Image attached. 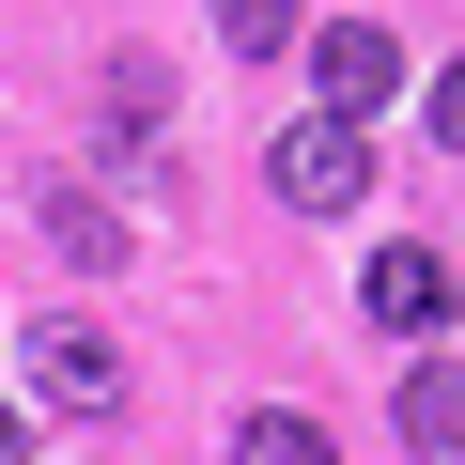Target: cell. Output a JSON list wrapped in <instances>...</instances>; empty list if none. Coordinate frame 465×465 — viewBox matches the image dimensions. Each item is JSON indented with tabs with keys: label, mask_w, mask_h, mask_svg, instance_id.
<instances>
[{
	"label": "cell",
	"mask_w": 465,
	"mask_h": 465,
	"mask_svg": "<svg viewBox=\"0 0 465 465\" xmlns=\"http://www.w3.org/2000/svg\"><path fill=\"white\" fill-rule=\"evenodd\" d=\"M47 232H63L78 264H109V249H124V232H109V202H78V186H47Z\"/></svg>",
	"instance_id": "cell-8"
},
{
	"label": "cell",
	"mask_w": 465,
	"mask_h": 465,
	"mask_svg": "<svg viewBox=\"0 0 465 465\" xmlns=\"http://www.w3.org/2000/svg\"><path fill=\"white\" fill-rule=\"evenodd\" d=\"M311 94H326V124H372V109L403 94V47H388L372 16H326V32H311Z\"/></svg>",
	"instance_id": "cell-2"
},
{
	"label": "cell",
	"mask_w": 465,
	"mask_h": 465,
	"mask_svg": "<svg viewBox=\"0 0 465 465\" xmlns=\"http://www.w3.org/2000/svg\"><path fill=\"white\" fill-rule=\"evenodd\" d=\"M434 140L465 155V63H434Z\"/></svg>",
	"instance_id": "cell-9"
},
{
	"label": "cell",
	"mask_w": 465,
	"mask_h": 465,
	"mask_svg": "<svg viewBox=\"0 0 465 465\" xmlns=\"http://www.w3.org/2000/svg\"><path fill=\"white\" fill-rule=\"evenodd\" d=\"M32 388H47L63 419H94V403H124V357H109V326H78V311H47V326H32Z\"/></svg>",
	"instance_id": "cell-4"
},
{
	"label": "cell",
	"mask_w": 465,
	"mask_h": 465,
	"mask_svg": "<svg viewBox=\"0 0 465 465\" xmlns=\"http://www.w3.org/2000/svg\"><path fill=\"white\" fill-rule=\"evenodd\" d=\"M264 186H280L295 217H357V202H372V140L311 109V124H280V155H264Z\"/></svg>",
	"instance_id": "cell-1"
},
{
	"label": "cell",
	"mask_w": 465,
	"mask_h": 465,
	"mask_svg": "<svg viewBox=\"0 0 465 465\" xmlns=\"http://www.w3.org/2000/svg\"><path fill=\"white\" fill-rule=\"evenodd\" d=\"M450 295H465V280H450L434 249H372V264H357V311H372L388 341H434V326H450Z\"/></svg>",
	"instance_id": "cell-3"
},
{
	"label": "cell",
	"mask_w": 465,
	"mask_h": 465,
	"mask_svg": "<svg viewBox=\"0 0 465 465\" xmlns=\"http://www.w3.org/2000/svg\"><path fill=\"white\" fill-rule=\"evenodd\" d=\"M295 16H311V0H217V47H232V63H280Z\"/></svg>",
	"instance_id": "cell-7"
},
{
	"label": "cell",
	"mask_w": 465,
	"mask_h": 465,
	"mask_svg": "<svg viewBox=\"0 0 465 465\" xmlns=\"http://www.w3.org/2000/svg\"><path fill=\"white\" fill-rule=\"evenodd\" d=\"M0 465H16V419H0Z\"/></svg>",
	"instance_id": "cell-10"
},
{
	"label": "cell",
	"mask_w": 465,
	"mask_h": 465,
	"mask_svg": "<svg viewBox=\"0 0 465 465\" xmlns=\"http://www.w3.org/2000/svg\"><path fill=\"white\" fill-rule=\"evenodd\" d=\"M232 465H341V450H326V419H295V403H249V419H232Z\"/></svg>",
	"instance_id": "cell-6"
},
{
	"label": "cell",
	"mask_w": 465,
	"mask_h": 465,
	"mask_svg": "<svg viewBox=\"0 0 465 465\" xmlns=\"http://www.w3.org/2000/svg\"><path fill=\"white\" fill-rule=\"evenodd\" d=\"M388 419H403V450H419V465H465V357H419Z\"/></svg>",
	"instance_id": "cell-5"
}]
</instances>
